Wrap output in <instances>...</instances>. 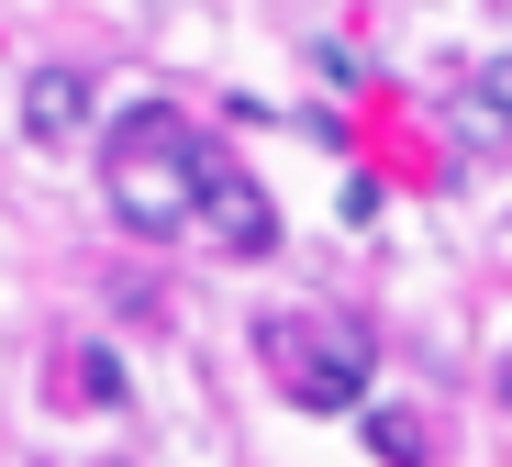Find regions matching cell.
Instances as JSON below:
<instances>
[{
  "mask_svg": "<svg viewBox=\"0 0 512 467\" xmlns=\"http://www.w3.org/2000/svg\"><path fill=\"white\" fill-rule=\"evenodd\" d=\"M101 190H112V212L145 245L179 234V223H201V134L167 112V101H134L112 123V145H101Z\"/></svg>",
  "mask_w": 512,
  "mask_h": 467,
  "instance_id": "cell-1",
  "label": "cell"
},
{
  "mask_svg": "<svg viewBox=\"0 0 512 467\" xmlns=\"http://www.w3.org/2000/svg\"><path fill=\"white\" fill-rule=\"evenodd\" d=\"M279 356H290V401L301 412H357L368 401V323H323L312 345L301 334H268Z\"/></svg>",
  "mask_w": 512,
  "mask_h": 467,
  "instance_id": "cell-2",
  "label": "cell"
},
{
  "mask_svg": "<svg viewBox=\"0 0 512 467\" xmlns=\"http://www.w3.org/2000/svg\"><path fill=\"white\" fill-rule=\"evenodd\" d=\"M201 223L223 234V256H268V245H279V212H268V190H256L245 167H223L212 145H201Z\"/></svg>",
  "mask_w": 512,
  "mask_h": 467,
  "instance_id": "cell-3",
  "label": "cell"
},
{
  "mask_svg": "<svg viewBox=\"0 0 512 467\" xmlns=\"http://www.w3.org/2000/svg\"><path fill=\"white\" fill-rule=\"evenodd\" d=\"M78 123H90V78H78V67H34L23 78V134L34 145H67Z\"/></svg>",
  "mask_w": 512,
  "mask_h": 467,
  "instance_id": "cell-4",
  "label": "cell"
},
{
  "mask_svg": "<svg viewBox=\"0 0 512 467\" xmlns=\"http://www.w3.org/2000/svg\"><path fill=\"white\" fill-rule=\"evenodd\" d=\"M368 445H379V467H423V423L412 412H368Z\"/></svg>",
  "mask_w": 512,
  "mask_h": 467,
  "instance_id": "cell-5",
  "label": "cell"
},
{
  "mask_svg": "<svg viewBox=\"0 0 512 467\" xmlns=\"http://www.w3.org/2000/svg\"><path fill=\"white\" fill-rule=\"evenodd\" d=\"M78 401H90V412H112V401H123V356H112V345L78 356Z\"/></svg>",
  "mask_w": 512,
  "mask_h": 467,
  "instance_id": "cell-6",
  "label": "cell"
},
{
  "mask_svg": "<svg viewBox=\"0 0 512 467\" xmlns=\"http://www.w3.org/2000/svg\"><path fill=\"white\" fill-rule=\"evenodd\" d=\"M479 112H501V123H512V56H490V67H479Z\"/></svg>",
  "mask_w": 512,
  "mask_h": 467,
  "instance_id": "cell-7",
  "label": "cell"
},
{
  "mask_svg": "<svg viewBox=\"0 0 512 467\" xmlns=\"http://www.w3.org/2000/svg\"><path fill=\"white\" fill-rule=\"evenodd\" d=\"M501 401H512V356H501Z\"/></svg>",
  "mask_w": 512,
  "mask_h": 467,
  "instance_id": "cell-8",
  "label": "cell"
}]
</instances>
